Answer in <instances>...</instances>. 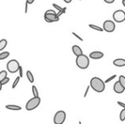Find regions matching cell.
<instances>
[{"instance_id": "f546056e", "label": "cell", "mask_w": 125, "mask_h": 124, "mask_svg": "<svg viewBox=\"0 0 125 124\" xmlns=\"http://www.w3.org/2000/svg\"><path fill=\"white\" fill-rule=\"evenodd\" d=\"M104 2H105L106 3H113L115 0H104Z\"/></svg>"}, {"instance_id": "d6986e66", "label": "cell", "mask_w": 125, "mask_h": 124, "mask_svg": "<svg viewBox=\"0 0 125 124\" xmlns=\"http://www.w3.org/2000/svg\"><path fill=\"white\" fill-rule=\"evenodd\" d=\"M7 75H8V73H7L6 71H0V83H1L3 79H5V78L7 77Z\"/></svg>"}, {"instance_id": "7c38bea8", "label": "cell", "mask_w": 125, "mask_h": 124, "mask_svg": "<svg viewBox=\"0 0 125 124\" xmlns=\"http://www.w3.org/2000/svg\"><path fill=\"white\" fill-rule=\"evenodd\" d=\"M113 65L117 67H124L125 66V60L124 59H116L113 60Z\"/></svg>"}, {"instance_id": "5bb4252c", "label": "cell", "mask_w": 125, "mask_h": 124, "mask_svg": "<svg viewBox=\"0 0 125 124\" xmlns=\"http://www.w3.org/2000/svg\"><path fill=\"white\" fill-rule=\"evenodd\" d=\"M26 77H27L28 81H29L30 83H34V76H33L31 71H26Z\"/></svg>"}, {"instance_id": "52a82bcc", "label": "cell", "mask_w": 125, "mask_h": 124, "mask_svg": "<svg viewBox=\"0 0 125 124\" xmlns=\"http://www.w3.org/2000/svg\"><path fill=\"white\" fill-rule=\"evenodd\" d=\"M104 31H105L106 32H113L116 29V25L114 23V21L110 20H106L105 21H104L103 23V27Z\"/></svg>"}, {"instance_id": "9a60e30c", "label": "cell", "mask_w": 125, "mask_h": 124, "mask_svg": "<svg viewBox=\"0 0 125 124\" xmlns=\"http://www.w3.org/2000/svg\"><path fill=\"white\" fill-rule=\"evenodd\" d=\"M53 7H54V8H55L56 10H58V11H61V12H63V14L65 13V12H66V7H64V8H61V6H59V5L58 4H56V3H53Z\"/></svg>"}, {"instance_id": "6da1fadb", "label": "cell", "mask_w": 125, "mask_h": 124, "mask_svg": "<svg viewBox=\"0 0 125 124\" xmlns=\"http://www.w3.org/2000/svg\"><path fill=\"white\" fill-rule=\"evenodd\" d=\"M90 87L94 91L97 93H102L105 88V83L100 78L94 76L90 80Z\"/></svg>"}, {"instance_id": "7a4b0ae2", "label": "cell", "mask_w": 125, "mask_h": 124, "mask_svg": "<svg viewBox=\"0 0 125 124\" xmlns=\"http://www.w3.org/2000/svg\"><path fill=\"white\" fill-rule=\"evenodd\" d=\"M76 65L78 68L82 70H85L89 66V57L83 54L80 56L76 58Z\"/></svg>"}, {"instance_id": "f1b7e54d", "label": "cell", "mask_w": 125, "mask_h": 124, "mask_svg": "<svg viewBox=\"0 0 125 124\" xmlns=\"http://www.w3.org/2000/svg\"><path fill=\"white\" fill-rule=\"evenodd\" d=\"M117 104H118V105H120V106H122V107L124 108V109H125V104H124V103L121 102V101H117Z\"/></svg>"}, {"instance_id": "1f68e13d", "label": "cell", "mask_w": 125, "mask_h": 124, "mask_svg": "<svg viewBox=\"0 0 125 124\" xmlns=\"http://www.w3.org/2000/svg\"><path fill=\"white\" fill-rule=\"evenodd\" d=\"M27 5H28V3L26 2V6H25V13L26 14L27 13Z\"/></svg>"}, {"instance_id": "30bf717a", "label": "cell", "mask_w": 125, "mask_h": 124, "mask_svg": "<svg viewBox=\"0 0 125 124\" xmlns=\"http://www.w3.org/2000/svg\"><path fill=\"white\" fill-rule=\"evenodd\" d=\"M89 57L90 59H93V60H100V59L104 57V54L100 51H94L89 54Z\"/></svg>"}, {"instance_id": "44dd1931", "label": "cell", "mask_w": 125, "mask_h": 124, "mask_svg": "<svg viewBox=\"0 0 125 124\" xmlns=\"http://www.w3.org/2000/svg\"><path fill=\"white\" fill-rule=\"evenodd\" d=\"M118 81L120 82V83L122 84V86L125 89V76H123V75H121V76H119V78H118Z\"/></svg>"}, {"instance_id": "484cf974", "label": "cell", "mask_w": 125, "mask_h": 124, "mask_svg": "<svg viewBox=\"0 0 125 124\" xmlns=\"http://www.w3.org/2000/svg\"><path fill=\"white\" fill-rule=\"evenodd\" d=\"M9 82H10V78H9L8 76H7V77L5 78V79H3V81L1 82V83H2V85H5V84H7V83H8Z\"/></svg>"}, {"instance_id": "d590c367", "label": "cell", "mask_w": 125, "mask_h": 124, "mask_svg": "<svg viewBox=\"0 0 125 124\" xmlns=\"http://www.w3.org/2000/svg\"><path fill=\"white\" fill-rule=\"evenodd\" d=\"M79 124H82V123H81V122H79Z\"/></svg>"}, {"instance_id": "5b68a950", "label": "cell", "mask_w": 125, "mask_h": 124, "mask_svg": "<svg viewBox=\"0 0 125 124\" xmlns=\"http://www.w3.org/2000/svg\"><path fill=\"white\" fill-rule=\"evenodd\" d=\"M66 114L64 111H59L54 114V124H63L66 121Z\"/></svg>"}, {"instance_id": "ffe728a7", "label": "cell", "mask_w": 125, "mask_h": 124, "mask_svg": "<svg viewBox=\"0 0 125 124\" xmlns=\"http://www.w3.org/2000/svg\"><path fill=\"white\" fill-rule=\"evenodd\" d=\"M89 27H90V28L94 29V30H95V31H104V29H103V28H101V27H98V26L93 25V24H89Z\"/></svg>"}, {"instance_id": "d4e9b609", "label": "cell", "mask_w": 125, "mask_h": 124, "mask_svg": "<svg viewBox=\"0 0 125 124\" xmlns=\"http://www.w3.org/2000/svg\"><path fill=\"white\" fill-rule=\"evenodd\" d=\"M19 75H20V77H23V68H22V66H21L20 68H19Z\"/></svg>"}, {"instance_id": "7402d4cb", "label": "cell", "mask_w": 125, "mask_h": 124, "mask_svg": "<svg viewBox=\"0 0 125 124\" xmlns=\"http://www.w3.org/2000/svg\"><path fill=\"white\" fill-rule=\"evenodd\" d=\"M119 118H120V121H125V109H123L121 111L120 115H119Z\"/></svg>"}, {"instance_id": "e0dca14e", "label": "cell", "mask_w": 125, "mask_h": 124, "mask_svg": "<svg viewBox=\"0 0 125 124\" xmlns=\"http://www.w3.org/2000/svg\"><path fill=\"white\" fill-rule=\"evenodd\" d=\"M31 91H32V94L34 97H39V93H38V90L36 86L33 85V86L31 87Z\"/></svg>"}, {"instance_id": "8fae6325", "label": "cell", "mask_w": 125, "mask_h": 124, "mask_svg": "<svg viewBox=\"0 0 125 124\" xmlns=\"http://www.w3.org/2000/svg\"><path fill=\"white\" fill-rule=\"evenodd\" d=\"M72 50H73V53L74 54V55H76L77 57L83 55L82 48H81L79 46H77V45H73V48H72Z\"/></svg>"}, {"instance_id": "4fadbf2b", "label": "cell", "mask_w": 125, "mask_h": 124, "mask_svg": "<svg viewBox=\"0 0 125 124\" xmlns=\"http://www.w3.org/2000/svg\"><path fill=\"white\" fill-rule=\"evenodd\" d=\"M5 107H6V109L11 110V111H21V107L16 105H7Z\"/></svg>"}, {"instance_id": "9c48e42d", "label": "cell", "mask_w": 125, "mask_h": 124, "mask_svg": "<svg viewBox=\"0 0 125 124\" xmlns=\"http://www.w3.org/2000/svg\"><path fill=\"white\" fill-rule=\"evenodd\" d=\"M113 90L115 93L120 94H123L124 92V88L122 86V84L120 83V82L117 81L115 83H114V86H113Z\"/></svg>"}, {"instance_id": "4316f807", "label": "cell", "mask_w": 125, "mask_h": 124, "mask_svg": "<svg viewBox=\"0 0 125 124\" xmlns=\"http://www.w3.org/2000/svg\"><path fill=\"white\" fill-rule=\"evenodd\" d=\"M91 88L90 85H89V86L87 87V88H86V90H85V93H84V94H83V97L84 98L87 97V94H88V93H89V88Z\"/></svg>"}, {"instance_id": "cb8c5ba5", "label": "cell", "mask_w": 125, "mask_h": 124, "mask_svg": "<svg viewBox=\"0 0 125 124\" xmlns=\"http://www.w3.org/2000/svg\"><path fill=\"white\" fill-rule=\"evenodd\" d=\"M116 77H117V75H113V76H111V77L107 78V79L105 81V83H110L111 81H112V80H113V79H115Z\"/></svg>"}, {"instance_id": "2e32d148", "label": "cell", "mask_w": 125, "mask_h": 124, "mask_svg": "<svg viewBox=\"0 0 125 124\" xmlns=\"http://www.w3.org/2000/svg\"><path fill=\"white\" fill-rule=\"evenodd\" d=\"M7 43H8V42L6 39L0 40V50H3V48H5V47L7 46Z\"/></svg>"}, {"instance_id": "ba28073f", "label": "cell", "mask_w": 125, "mask_h": 124, "mask_svg": "<svg viewBox=\"0 0 125 124\" xmlns=\"http://www.w3.org/2000/svg\"><path fill=\"white\" fill-rule=\"evenodd\" d=\"M44 20L48 23H52V22L59 21L60 17L57 16V13H49L45 12L44 13Z\"/></svg>"}, {"instance_id": "ac0fdd59", "label": "cell", "mask_w": 125, "mask_h": 124, "mask_svg": "<svg viewBox=\"0 0 125 124\" xmlns=\"http://www.w3.org/2000/svg\"><path fill=\"white\" fill-rule=\"evenodd\" d=\"M9 56H10V52H3V53H0V60L7 59Z\"/></svg>"}, {"instance_id": "8d00e7d4", "label": "cell", "mask_w": 125, "mask_h": 124, "mask_svg": "<svg viewBox=\"0 0 125 124\" xmlns=\"http://www.w3.org/2000/svg\"><path fill=\"white\" fill-rule=\"evenodd\" d=\"M80 1H81V0H80Z\"/></svg>"}, {"instance_id": "3957f363", "label": "cell", "mask_w": 125, "mask_h": 124, "mask_svg": "<svg viewBox=\"0 0 125 124\" xmlns=\"http://www.w3.org/2000/svg\"><path fill=\"white\" fill-rule=\"evenodd\" d=\"M41 103V99L39 97H33L31 99L27 101L26 105V110L28 111H32V110L36 109L37 107H38Z\"/></svg>"}, {"instance_id": "83f0119b", "label": "cell", "mask_w": 125, "mask_h": 124, "mask_svg": "<svg viewBox=\"0 0 125 124\" xmlns=\"http://www.w3.org/2000/svg\"><path fill=\"white\" fill-rule=\"evenodd\" d=\"M73 35H74V37H76V38H77V39H79V40H80V41H83V40L82 38H81V37H79V35H77V33L74 32V31H73Z\"/></svg>"}, {"instance_id": "4dcf8cb0", "label": "cell", "mask_w": 125, "mask_h": 124, "mask_svg": "<svg viewBox=\"0 0 125 124\" xmlns=\"http://www.w3.org/2000/svg\"><path fill=\"white\" fill-rule=\"evenodd\" d=\"M35 0H26V2L28 3V4H32L33 3H34Z\"/></svg>"}, {"instance_id": "8992f818", "label": "cell", "mask_w": 125, "mask_h": 124, "mask_svg": "<svg viewBox=\"0 0 125 124\" xmlns=\"http://www.w3.org/2000/svg\"><path fill=\"white\" fill-rule=\"evenodd\" d=\"M112 18H113L114 21L117 22V23L124 22L125 20V12L122 10H116L112 15Z\"/></svg>"}, {"instance_id": "603a6c76", "label": "cell", "mask_w": 125, "mask_h": 124, "mask_svg": "<svg viewBox=\"0 0 125 124\" xmlns=\"http://www.w3.org/2000/svg\"><path fill=\"white\" fill-rule=\"evenodd\" d=\"M20 79H21L20 76H17V77L15 78V80L14 81L13 84H12V88H16V86L18 85L19 82H20Z\"/></svg>"}, {"instance_id": "d6a6232c", "label": "cell", "mask_w": 125, "mask_h": 124, "mask_svg": "<svg viewBox=\"0 0 125 124\" xmlns=\"http://www.w3.org/2000/svg\"><path fill=\"white\" fill-rule=\"evenodd\" d=\"M63 1H64L65 3H70L72 1H73V0H63Z\"/></svg>"}, {"instance_id": "277c9868", "label": "cell", "mask_w": 125, "mask_h": 124, "mask_svg": "<svg viewBox=\"0 0 125 124\" xmlns=\"http://www.w3.org/2000/svg\"><path fill=\"white\" fill-rule=\"evenodd\" d=\"M20 66V64L16 60H11L7 63V70L10 73H15L19 71Z\"/></svg>"}, {"instance_id": "836d02e7", "label": "cell", "mask_w": 125, "mask_h": 124, "mask_svg": "<svg viewBox=\"0 0 125 124\" xmlns=\"http://www.w3.org/2000/svg\"><path fill=\"white\" fill-rule=\"evenodd\" d=\"M2 87H3V85H2V83H0V91L2 90Z\"/></svg>"}, {"instance_id": "e575fe53", "label": "cell", "mask_w": 125, "mask_h": 124, "mask_svg": "<svg viewBox=\"0 0 125 124\" xmlns=\"http://www.w3.org/2000/svg\"><path fill=\"white\" fill-rule=\"evenodd\" d=\"M123 5L125 7V0H123Z\"/></svg>"}]
</instances>
